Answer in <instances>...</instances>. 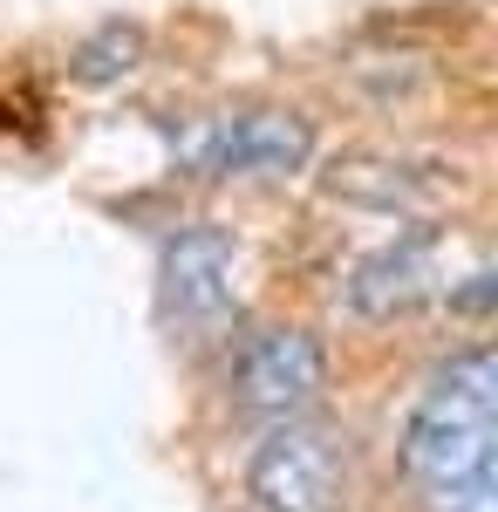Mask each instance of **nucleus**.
<instances>
[{"instance_id":"f03ea898","label":"nucleus","mask_w":498,"mask_h":512,"mask_svg":"<svg viewBox=\"0 0 498 512\" xmlns=\"http://www.w3.org/2000/svg\"><path fill=\"white\" fill-rule=\"evenodd\" d=\"M178 158L205 178H287L314 158V130L294 110H246V117H212L178 137Z\"/></svg>"},{"instance_id":"6e6552de","label":"nucleus","mask_w":498,"mask_h":512,"mask_svg":"<svg viewBox=\"0 0 498 512\" xmlns=\"http://www.w3.org/2000/svg\"><path fill=\"white\" fill-rule=\"evenodd\" d=\"M451 308H464V315H478V308H498V267H492V274H471L464 287H451Z\"/></svg>"},{"instance_id":"f257e3e1","label":"nucleus","mask_w":498,"mask_h":512,"mask_svg":"<svg viewBox=\"0 0 498 512\" xmlns=\"http://www.w3.org/2000/svg\"><path fill=\"white\" fill-rule=\"evenodd\" d=\"M403 472L423 512H498V349L451 355L410 410Z\"/></svg>"},{"instance_id":"0eeeda50","label":"nucleus","mask_w":498,"mask_h":512,"mask_svg":"<svg viewBox=\"0 0 498 512\" xmlns=\"http://www.w3.org/2000/svg\"><path fill=\"white\" fill-rule=\"evenodd\" d=\"M144 62V28H130V21H110V28H96V35L76 48V82L89 89H103V82H123L130 69Z\"/></svg>"},{"instance_id":"7ed1b4c3","label":"nucleus","mask_w":498,"mask_h":512,"mask_svg":"<svg viewBox=\"0 0 498 512\" xmlns=\"http://www.w3.org/2000/svg\"><path fill=\"white\" fill-rule=\"evenodd\" d=\"M246 485L267 512H342V492H348L342 444L321 424H280L253 451Z\"/></svg>"},{"instance_id":"423d86ee","label":"nucleus","mask_w":498,"mask_h":512,"mask_svg":"<svg viewBox=\"0 0 498 512\" xmlns=\"http://www.w3.org/2000/svg\"><path fill=\"white\" fill-rule=\"evenodd\" d=\"M423 280H430V246L423 239H403V246H383V253H369L355 280H348V301L362 308V315H396V308H410L423 294Z\"/></svg>"},{"instance_id":"20e7f679","label":"nucleus","mask_w":498,"mask_h":512,"mask_svg":"<svg viewBox=\"0 0 498 512\" xmlns=\"http://www.w3.org/2000/svg\"><path fill=\"white\" fill-rule=\"evenodd\" d=\"M321 383H328V355L307 328H260L232 362V396L280 424H294L321 396Z\"/></svg>"},{"instance_id":"39448f33","label":"nucleus","mask_w":498,"mask_h":512,"mask_svg":"<svg viewBox=\"0 0 498 512\" xmlns=\"http://www.w3.org/2000/svg\"><path fill=\"white\" fill-rule=\"evenodd\" d=\"M157 301L178 328L219 321L232 308V239L219 226H185L164 239V267H157Z\"/></svg>"}]
</instances>
